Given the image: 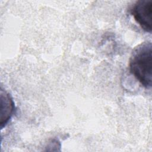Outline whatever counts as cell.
<instances>
[{
    "mask_svg": "<svg viewBox=\"0 0 152 152\" xmlns=\"http://www.w3.org/2000/svg\"><path fill=\"white\" fill-rule=\"evenodd\" d=\"M151 42H144L135 48L129 60L131 73L146 88L151 87Z\"/></svg>",
    "mask_w": 152,
    "mask_h": 152,
    "instance_id": "6da1fadb",
    "label": "cell"
},
{
    "mask_svg": "<svg viewBox=\"0 0 152 152\" xmlns=\"http://www.w3.org/2000/svg\"><path fill=\"white\" fill-rule=\"evenodd\" d=\"M135 20L145 31H151L152 1L140 0L137 1L131 10Z\"/></svg>",
    "mask_w": 152,
    "mask_h": 152,
    "instance_id": "7a4b0ae2",
    "label": "cell"
},
{
    "mask_svg": "<svg viewBox=\"0 0 152 152\" xmlns=\"http://www.w3.org/2000/svg\"><path fill=\"white\" fill-rule=\"evenodd\" d=\"M1 126L5 125L11 118L14 110V103L10 96L1 90Z\"/></svg>",
    "mask_w": 152,
    "mask_h": 152,
    "instance_id": "3957f363",
    "label": "cell"
}]
</instances>
